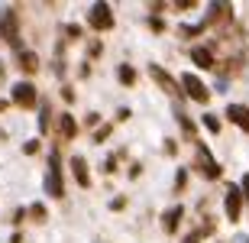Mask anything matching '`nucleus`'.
<instances>
[{"label": "nucleus", "instance_id": "1", "mask_svg": "<svg viewBox=\"0 0 249 243\" xmlns=\"http://www.w3.org/2000/svg\"><path fill=\"white\" fill-rule=\"evenodd\" d=\"M46 195L62 198L65 195V178H62V156L55 150L49 152V168H46Z\"/></svg>", "mask_w": 249, "mask_h": 243}, {"label": "nucleus", "instance_id": "2", "mask_svg": "<svg viewBox=\"0 0 249 243\" xmlns=\"http://www.w3.org/2000/svg\"><path fill=\"white\" fill-rule=\"evenodd\" d=\"M88 26L94 29V33H107V29L117 26V17H113L110 3H91V10H88Z\"/></svg>", "mask_w": 249, "mask_h": 243}, {"label": "nucleus", "instance_id": "3", "mask_svg": "<svg viewBox=\"0 0 249 243\" xmlns=\"http://www.w3.org/2000/svg\"><path fill=\"white\" fill-rule=\"evenodd\" d=\"M10 104H13V107H23V111L39 107L36 84H33V81H17V84H13V91H10Z\"/></svg>", "mask_w": 249, "mask_h": 243}, {"label": "nucleus", "instance_id": "4", "mask_svg": "<svg viewBox=\"0 0 249 243\" xmlns=\"http://www.w3.org/2000/svg\"><path fill=\"white\" fill-rule=\"evenodd\" d=\"M178 81H181V91H185L194 104H211V88H207L201 78L194 75V72H185Z\"/></svg>", "mask_w": 249, "mask_h": 243}, {"label": "nucleus", "instance_id": "5", "mask_svg": "<svg viewBox=\"0 0 249 243\" xmlns=\"http://www.w3.org/2000/svg\"><path fill=\"white\" fill-rule=\"evenodd\" d=\"M0 36L7 39L17 52H23V42H19V17H17V10H13V7L0 13Z\"/></svg>", "mask_w": 249, "mask_h": 243}, {"label": "nucleus", "instance_id": "6", "mask_svg": "<svg viewBox=\"0 0 249 243\" xmlns=\"http://www.w3.org/2000/svg\"><path fill=\"white\" fill-rule=\"evenodd\" d=\"M149 78H152V81H156L159 88H162V91L168 94V97H185V91H181V81H178L175 75H168L165 68L156 65V62L149 65Z\"/></svg>", "mask_w": 249, "mask_h": 243}, {"label": "nucleus", "instance_id": "7", "mask_svg": "<svg viewBox=\"0 0 249 243\" xmlns=\"http://www.w3.org/2000/svg\"><path fill=\"white\" fill-rule=\"evenodd\" d=\"M243 201H246V195H243L240 185H230L227 188V198H223V211H227V217H230L233 224L243 217Z\"/></svg>", "mask_w": 249, "mask_h": 243}, {"label": "nucleus", "instance_id": "8", "mask_svg": "<svg viewBox=\"0 0 249 243\" xmlns=\"http://www.w3.org/2000/svg\"><path fill=\"white\" fill-rule=\"evenodd\" d=\"M71 175L78 182V188H91V168L84 156H71Z\"/></svg>", "mask_w": 249, "mask_h": 243}, {"label": "nucleus", "instance_id": "9", "mask_svg": "<svg viewBox=\"0 0 249 243\" xmlns=\"http://www.w3.org/2000/svg\"><path fill=\"white\" fill-rule=\"evenodd\" d=\"M227 120L236 123L243 133H249V107L246 104H227Z\"/></svg>", "mask_w": 249, "mask_h": 243}, {"label": "nucleus", "instance_id": "10", "mask_svg": "<svg viewBox=\"0 0 249 243\" xmlns=\"http://www.w3.org/2000/svg\"><path fill=\"white\" fill-rule=\"evenodd\" d=\"M181 217H185V207H181V205L168 207L165 214H162V227H165V234H178V224H181Z\"/></svg>", "mask_w": 249, "mask_h": 243}, {"label": "nucleus", "instance_id": "11", "mask_svg": "<svg viewBox=\"0 0 249 243\" xmlns=\"http://www.w3.org/2000/svg\"><path fill=\"white\" fill-rule=\"evenodd\" d=\"M191 62L197 68H213V46H194L191 49Z\"/></svg>", "mask_w": 249, "mask_h": 243}, {"label": "nucleus", "instance_id": "12", "mask_svg": "<svg viewBox=\"0 0 249 243\" xmlns=\"http://www.w3.org/2000/svg\"><path fill=\"white\" fill-rule=\"evenodd\" d=\"M17 62H19V68H23L26 75H36V72H39V58H36V52H33V49L17 52Z\"/></svg>", "mask_w": 249, "mask_h": 243}, {"label": "nucleus", "instance_id": "13", "mask_svg": "<svg viewBox=\"0 0 249 243\" xmlns=\"http://www.w3.org/2000/svg\"><path fill=\"white\" fill-rule=\"evenodd\" d=\"M175 120H178V127L185 130V136H188V140H194V143H197V127L191 123V117H188V113L181 111V107H175Z\"/></svg>", "mask_w": 249, "mask_h": 243}, {"label": "nucleus", "instance_id": "14", "mask_svg": "<svg viewBox=\"0 0 249 243\" xmlns=\"http://www.w3.org/2000/svg\"><path fill=\"white\" fill-rule=\"evenodd\" d=\"M58 130H62L65 140H71V136H78V120H74L71 113H62L58 117Z\"/></svg>", "mask_w": 249, "mask_h": 243}, {"label": "nucleus", "instance_id": "15", "mask_svg": "<svg viewBox=\"0 0 249 243\" xmlns=\"http://www.w3.org/2000/svg\"><path fill=\"white\" fill-rule=\"evenodd\" d=\"M201 172H204V178H211V182H217V178L223 175L220 162H213V159H201Z\"/></svg>", "mask_w": 249, "mask_h": 243}, {"label": "nucleus", "instance_id": "16", "mask_svg": "<svg viewBox=\"0 0 249 243\" xmlns=\"http://www.w3.org/2000/svg\"><path fill=\"white\" fill-rule=\"evenodd\" d=\"M117 78H120V84H136V68L129 65V62H123V65H117Z\"/></svg>", "mask_w": 249, "mask_h": 243}, {"label": "nucleus", "instance_id": "17", "mask_svg": "<svg viewBox=\"0 0 249 243\" xmlns=\"http://www.w3.org/2000/svg\"><path fill=\"white\" fill-rule=\"evenodd\" d=\"M49 107H52L49 101H39V133L42 136L49 133Z\"/></svg>", "mask_w": 249, "mask_h": 243}, {"label": "nucleus", "instance_id": "18", "mask_svg": "<svg viewBox=\"0 0 249 243\" xmlns=\"http://www.w3.org/2000/svg\"><path fill=\"white\" fill-rule=\"evenodd\" d=\"M204 23H185V26H181V36H188V39H194V36H201L204 33Z\"/></svg>", "mask_w": 249, "mask_h": 243}, {"label": "nucleus", "instance_id": "19", "mask_svg": "<svg viewBox=\"0 0 249 243\" xmlns=\"http://www.w3.org/2000/svg\"><path fill=\"white\" fill-rule=\"evenodd\" d=\"M29 217H33L36 224H42V221H46V205H42V201H36V205H29Z\"/></svg>", "mask_w": 249, "mask_h": 243}, {"label": "nucleus", "instance_id": "20", "mask_svg": "<svg viewBox=\"0 0 249 243\" xmlns=\"http://www.w3.org/2000/svg\"><path fill=\"white\" fill-rule=\"evenodd\" d=\"M204 127H207V130L211 133H220V117H217V113H204Z\"/></svg>", "mask_w": 249, "mask_h": 243}, {"label": "nucleus", "instance_id": "21", "mask_svg": "<svg viewBox=\"0 0 249 243\" xmlns=\"http://www.w3.org/2000/svg\"><path fill=\"white\" fill-rule=\"evenodd\" d=\"M110 133H113V123H104V127H97V130H94L91 140H94V143H104L107 136H110Z\"/></svg>", "mask_w": 249, "mask_h": 243}, {"label": "nucleus", "instance_id": "22", "mask_svg": "<svg viewBox=\"0 0 249 243\" xmlns=\"http://www.w3.org/2000/svg\"><path fill=\"white\" fill-rule=\"evenodd\" d=\"M185 185H188V168H178V172H175V188H178V191H185Z\"/></svg>", "mask_w": 249, "mask_h": 243}, {"label": "nucleus", "instance_id": "23", "mask_svg": "<svg viewBox=\"0 0 249 243\" xmlns=\"http://www.w3.org/2000/svg\"><path fill=\"white\" fill-rule=\"evenodd\" d=\"M172 7H175V10H194V7H197V0H175Z\"/></svg>", "mask_w": 249, "mask_h": 243}, {"label": "nucleus", "instance_id": "24", "mask_svg": "<svg viewBox=\"0 0 249 243\" xmlns=\"http://www.w3.org/2000/svg\"><path fill=\"white\" fill-rule=\"evenodd\" d=\"M23 152H26V156H36V152H39V140H29V143H23Z\"/></svg>", "mask_w": 249, "mask_h": 243}, {"label": "nucleus", "instance_id": "25", "mask_svg": "<svg viewBox=\"0 0 249 243\" xmlns=\"http://www.w3.org/2000/svg\"><path fill=\"white\" fill-rule=\"evenodd\" d=\"M149 26H152V33H165V23L159 17H149Z\"/></svg>", "mask_w": 249, "mask_h": 243}, {"label": "nucleus", "instance_id": "26", "mask_svg": "<svg viewBox=\"0 0 249 243\" xmlns=\"http://www.w3.org/2000/svg\"><path fill=\"white\" fill-rule=\"evenodd\" d=\"M123 207H126V198H123V195H117V198L110 201V211H123Z\"/></svg>", "mask_w": 249, "mask_h": 243}, {"label": "nucleus", "instance_id": "27", "mask_svg": "<svg viewBox=\"0 0 249 243\" xmlns=\"http://www.w3.org/2000/svg\"><path fill=\"white\" fill-rule=\"evenodd\" d=\"M62 101L74 104V88H68V84H65V88H62Z\"/></svg>", "mask_w": 249, "mask_h": 243}, {"label": "nucleus", "instance_id": "28", "mask_svg": "<svg viewBox=\"0 0 249 243\" xmlns=\"http://www.w3.org/2000/svg\"><path fill=\"white\" fill-rule=\"evenodd\" d=\"M97 120H101V113H97V111H91L88 117H84V123H88V127H97Z\"/></svg>", "mask_w": 249, "mask_h": 243}, {"label": "nucleus", "instance_id": "29", "mask_svg": "<svg viewBox=\"0 0 249 243\" xmlns=\"http://www.w3.org/2000/svg\"><path fill=\"white\" fill-rule=\"evenodd\" d=\"M88 52H91V58H97V56H101V42H97V39H94L91 46H88Z\"/></svg>", "mask_w": 249, "mask_h": 243}, {"label": "nucleus", "instance_id": "30", "mask_svg": "<svg viewBox=\"0 0 249 243\" xmlns=\"http://www.w3.org/2000/svg\"><path fill=\"white\" fill-rule=\"evenodd\" d=\"M165 7H168L165 0H156V3H152V17H156V13H162V10H165Z\"/></svg>", "mask_w": 249, "mask_h": 243}, {"label": "nucleus", "instance_id": "31", "mask_svg": "<svg viewBox=\"0 0 249 243\" xmlns=\"http://www.w3.org/2000/svg\"><path fill=\"white\" fill-rule=\"evenodd\" d=\"M165 152H168V156H175V152H178V146H175V140H165Z\"/></svg>", "mask_w": 249, "mask_h": 243}, {"label": "nucleus", "instance_id": "32", "mask_svg": "<svg viewBox=\"0 0 249 243\" xmlns=\"http://www.w3.org/2000/svg\"><path fill=\"white\" fill-rule=\"evenodd\" d=\"M104 172H107V175H113V172H117V162H113V159L104 162Z\"/></svg>", "mask_w": 249, "mask_h": 243}, {"label": "nucleus", "instance_id": "33", "mask_svg": "<svg viewBox=\"0 0 249 243\" xmlns=\"http://www.w3.org/2000/svg\"><path fill=\"white\" fill-rule=\"evenodd\" d=\"M181 243H201V234H188V237H185Z\"/></svg>", "mask_w": 249, "mask_h": 243}, {"label": "nucleus", "instance_id": "34", "mask_svg": "<svg viewBox=\"0 0 249 243\" xmlns=\"http://www.w3.org/2000/svg\"><path fill=\"white\" fill-rule=\"evenodd\" d=\"M19 240H23V234H19V230H17V234L10 237V240H7V243H19Z\"/></svg>", "mask_w": 249, "mask_h": 243}, {"label": "nucleus", "instance_id": "35", "mask_svg": "<svg viewBox=\"0 0 249 243\" xmlns=\"http://www.w3.org/2000/svg\"><path fill=\"white\" fill-rule=\"evenodd\" d=\"M236 243H249V237H246V234H240V237H236Z\"/></svg>", "mask_w": 249, "mask_h": 243}, {"label": "nucleus", "instance_id": "36", "mask_svg": "<svg viewBox=\"0 0 249 243\" xmlns=\"http://www.w3.org/2000/svg\"><path fill=\"white\" fill-rule=\"evenodd\" d=\"M3 107H7V101H0V111H3Z\"/></svg>", "mask_w": 249, "mask_h": 243}]
</instances>
